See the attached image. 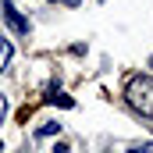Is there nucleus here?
I'll list each match as a JSON object with an SVG mask.
<instances>
[{"label": "nucleus", "mask_w": 153, "mask_h": 153, "mask_svg": "<svg viewBox=\"0 0 153 153\" xmlns=\"http://www.w3.org/2000/svg\"><path fill=\"white\" fill-rule=\"evenodd\" d=\"M0 150H4V146H0Z\"/></svg>", "instance_id": "f8f14e48"}, {"label": "nucleus", "mask_w": 153, "mask_h": 153, "mask_svg": "<svg viewBox=\"0 0 153 153\" xmlns=\"http://www.w3.org/2000/svg\"><path fill=\"white\" fill-rule=\"evenodd\" d=\"M150 68H153V57H150Z\"/></svg>", "instance_id": "9b49d317"}, {"label": "nucleus", "mask_w": 153, "mask_h": 153, "mask_svg": "<svg viewBox=\"0 0 153 153\" xmlns=\"http://www.w3.org/2000/svg\"><path fill=\"white\" fill-rule=\"evenodd\" d=\"M125 100L143 117H153V78L150 75H132L128 85H125Z\"/></svg>", "instance_id": "f257e3e1"}, {"label": "nucleus", "mask_w": 153, "mask_h": 153, "mask_svg": "<svg viewBox=\"0 0 153 153\" xmlns=\"http://www.w3.org/2000/svg\"><path fill=\"white\" fill-rule=\"evenodd\" d=\"M146 150H150V153H153V143H150V146H146Z\"/></svg>", "instance_id": "1a4fd4ad"}, {"label": "nucleus", "mask_w": 153, "mask_h": 153, "mask_svg": "<svg viewBox=\"0 0 153 153\" xmlns=\"http://www.w3.org/2000/svg\"><path fill=\"white\" fill-rule=\"evenodd\" d=\"M11 57H14V46H11L7 39H0V71L11 64Z\"/></svg>", "instance_id": "20e7f679"}, {"label": "nucleus", "mask_w": 153, "mask_h": 153, "mask_svg": "<svg viewBox=\"0 0 153 153\" xmlns=\"http://www.w3.org/2000/svg\"><path fill=\"white\" fill-rule=\"evenodd\" d=\"M132 153H150V150H146V146H135V150H132Z\"/></svg>", "instance_id": "0eeeda50"}, {"label": "nucleus", "mask_w": 153, "mask_h": 153, "mask_svg": "<svg viewBox=\"0 0 153 153\" xmlns=\"http://www.w3.org/2000/svg\"><path fill=\"white\" fill-rule=\"evenodd\" d=\"M61 4H68V7H75V4H78V0H61Z\"/></svg>", "instance_id": "6e6552de"}, {"label": "nucleus", "mask_w": 153, "mask_h": 153, "mask_svg": "<svg viewBox=\"0 0 153 153\" xmlns=\"http://www.w3.org/2000/svg\"><path fill=\"white\" fill-rule=\"evenodd\" d=\"M0 14H4V22H7V29H11V32H18V36H29V22L18 14V7H14L11 0H4V4H0Z\"/></svg>", "instance_id": "f03ea898"}, {"label": "nucleus", "mask_w": 153, "mask_h": 153, "mask_svg": "<svg viewBox=\"0 0 153 153\" xmlns=\"http://www.w3.org/2000/svg\"><path fill=\"white\" fill-rule=\"evenodd\" d=\"M103 153H117V150H103Z\"/></svg>", "instance_id": "9d476101"}, {"label": "nucleus", "mask_w": 153, "mask_h": 153, "mask_svg": "<svg viewBox=\"0 0 153 153\" xmlns=\"http://www.w3.org/2000/svg\"><path fill=\"white\" fill-rule=\"evenodd\" d=\"M4 114H7V100L0 96V121H4Z\"/></svg>", "instance_id": "423d86ee"}, {"label": "nucleus", "mask_w": 153, "mask_h": 153, "mask_svg": "<svg viewBox=\"0 0 153 153\" xmlns=\"http://www.w3.org/2000/svg\"><path fill=\"white\" fill-rule=\"evenodd\" d=\"M46 103H61V107H75L71 96H64L61 89H46Z\"/></svg>", "instance_id": "7ed1b4c3"}, {"label": "nucleus", "mask_w": 153, "mask_h": 153, "mask_svg": "<svg viewBox=\"0 0 153 153\" xmlns=\"http://www.w3.org/2000/svg\"><path fill=\"white\" fill-rule=\"evenodd\" d=\"M39 135H61V125L57 121H46V125H39Z\"/></svg>", "instance_id": "39448f33"}]
</instances>
